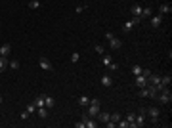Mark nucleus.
Segmentation results:
<instances>
[{
	"label": "nucleus",
	"mask_w": 172,
	"mask_h": 128,
	"mask_svg": "<svg viewBox=\"0 0 172 128\" xmlns=\"http://www.w3.org/2000/svg\"><path fill=\"white\" fill-rule=\"evenodd\" d=\"M142 10H143V6H140V4H134V6L130 8V12H132L134 17H142Z\"/></svg>",
	"instance_id": "13"
},
{
	"label": "nucleus",
	"mask_w": 172,
	"mask_h": 128,
	"mask_svg": "<svg viewBox=\"0 0 172 128\" xmlns=\"http://www.w3.org/2000/svg\"><path fill=\"white\" fill-rule=\"evenodd\" d=\"M142 69H143V67H140V65H132V75H134V77L142 75Z\"/></svg>",
	"instance_id": "27"
},
{
	"label": "nucleus",
	"mask_w": 172,
	"mask_h": 128,
	"mask_svg": "<svg viewBox=\"0 0 172 128\" xmlns=\"http://www.w3.org/2000/svg\"><path fill=\"white\" fill-rule=\"evenodd\" d=\"M136 86H138V88L147 86V78L143 77V75H138V77H136Z\"/></svg>",
	"instance_id": "16"
},
{
	"label": "nucleus",
	"mask_w": 172,
	"mask_h": 128,
	"mask_svg": "<svg viewBox=\"0 0 172 128\" xmlns=\"http://www.w3.org/2000/svg\"><path fill=\"white\" fill-rule=\"evenodd\" d=\"M8 67H10V69H19V61H17V59H15V61H10V63H8Z\"/></svg>",
	"instance_id": "30"
},
{
	"label": "nucleus",
	"mask_w": 172,
	"mask_h": 128,
	"mask_svg": "<svg viewBox=\"0 0 172 128\" xmlns=\"http://www.w3.org/2000/svg\"><path fill=\"white\" fill-rule=\"evenodd\" d=\"M40 4H42L40 0H31V2H29V8H31V10H38Z\"/></svg>",
	"instance_id": "23"
},
{
	"label": "nucleus",
	"mask_w": 172,
	"mask_h": 128,
	"mask_svg": "<svg viewBox=\"0 0 172 128\" xmlns=\"http://www.w3.org/2000/svg\"><path fill=\"white\" fill-rule=\"evenodd\" d=\"M25 111H27V113H29V115H33V113H36V105H35V103H29V105L25 107Z\"/></svg>",
	"instance_id": "26"
},
{
	"label": "nucleus",
	"mask_w": 172,
	"mask_h": 128,
	"mask_svg": "<svg viewBox=\"0 0 172 128\" xmlns=\"http://www.w3.org/2000/svg\"><path fill=\"white\" fill-rule=\"evenodd\" d=\"M107 67H109V69H111V71H117V69H119V63H115V61H111V63H109Z\"/></svg>",
	"instance_id": "34"
},
{
	"label": "nucleus",
	"mask_w": 172,
	"mask_h": 128,
	"mask_svg": "<svg viewBox=\"0 0 172 128\" xmlns=\"http://www.w3.org/2000/svg\"><path fill=\"white\" fill-rule=\"evenodd\" d=\"M100 82H101V86H105V88H109V86H113V78L109 77V75H101V78H100Z\"/></svg>",
	"instance_id": "10"
},
{
	"label": "nucleus",
	"mask_w": 172,
	"mask_h": 128,
	"mask_svg": "<svg viewBox=\"0 0 172 128\" xmlns=\"http://www.w3.org/2000/svg\"><path fill=\"white\" fill-rule=\"evenodd\" d=\"M82 122H84V128H96L98 124H100L94 117H82Z\"/></svg>",
	"instance_id": "7"
},
{
	"label": "nucleus",
	"mask_w": 172,
	"mask_h": 128,
	"mask_svg": "<svg viewBox=\"0 0 172 128\" xmlns=\"http://www.w3.org/2000/svg\"><path fill=\"white\" fill-rule=\"evenodd\" d=\"M33 103H35L36 107H46V105H44V96H42V94H40V96H36Z\"/></svg>",
	"instance_id": "21"
},
{
	"label": "nucleus",
	"mask_w": 172,
	"mask_h": 128,
	"mask_svg": "<svg viewBox=\"0 0 172 128\" xmlns=\"http://www.w3.org/2000/svg\"><path fill=\"white\" fill-rule=\"evenodd\" d=\"M29 117H31V115H29L27 111H21V115H19V119H21V121H27Z\"/></svg>",
	"instance_id": "33"
},
{
	"label": "nucleus",
	"mask_w": 172,
	"mask_h": 128,
	"mask_svg": "<svg viewBox=\"0 0 172 128\" xmlns=\"http://www.w3.org/2000/svg\"><path fill=\"white\" fill-rule=\"evenodd\" d=\"M134 119H136V113H128V115H126V121H128L130 124L134 122Z\"/></svg>",
	"instance_id": "32"
},
{
	"label": "nucleus",
	"mask_w": 172,
	"mask_h": 128,
	"mask_svg": "<svg viewBox=\"0 0 172 128\" xmlns=\"http://www.w3.org/2000/svg\"><path fill=\"white\" fill-rule=\"evenodd\" d=\"M170 12H172V6H170V4H161V8H159V14H161V15L170 14Z\"/></svg>",
	"instance_id": "18"
},
{
	"label": "nucleus",
	"mask_w": 172,
	"mask_h": 128,
	"mask_svg": "<svg viewBox=\"0 0 172 128\" xmlns=\"http://www.w3.org/2000/svg\"><path fill=\"white\" fill-rule=\"evenodd\" d=\"M111 61H113V58H111L109 54H103V55H101V65H105V67H107Z\"/></svg>",
	"instance_id": "22"
},
{
	"label": "nucleus",
	"mask_w": 172,
	"mask_h": 128,
	"mask_svg": "<svg viewBox=\"0 0 172 128\" xmlns=\"http://www.w3.org/2000/svg\"><path fill=\"white\" fill-rule=\"evenodd\" d=\"M36 115H38L40 119H46L48 117V109L46 107H36Z\"/></svg>",
	"instance_id": "20"
},
{
	"label": "nucleus",
	"mask_w": 172,
	"mask_h": 128,
	"mask_svg": "<svg viewBox=\"0 0 172 128\" xmlns=\"http://www.w3.org/2000/svg\"><path fill=\"white\" fill-rule=\"evenodd\" d=\"M142 126H145V115H136V119H134V122L130 124V128H142Z\"/></svg>",
	"instance_id": "5"
},
{
	"label": "nucleus",
	"mask_w": 172,
	"mask_h": 128,
	"mask_svg": "<svg viewBox=\"0 0 172 128\" xmlns=\"http://www.w3.org/2000/svg\"><path fill=\"white\" fill-rule=\"evenodd\" d=\"M130 126V122L126 121V119H121V121L117 122V128H128Z\"/></svg>",
	"instance_id": "25"
},
{
	"label": "nucleus",
	"mask_w": 172,
	"mask_h": 128,
	"mask_svg": "<svg viewBox=\"0 0 172 128\" xmlns=\"http://www.w3.org/2000/svg\"><path fill=\"white\" fill-rule=\"evenodd\" d=\"M119 121H121V115H119V113H113V115H111V122H115V124H117Z\"/></svg>",
	"instance_id": "31"
},
{
	"label": "nucleus",
	"mask_w": 172,
	"mask_h": 128,
	"mask_svg": "<svg viewBox=\"0 0 172 128\" xmlns=\"http://www.w3.org/2000/svg\"><path fill=\"white\" fill-rule=\"evenodd\" d=\"M94 50H96L100 55H103V54H105V48L101 46V44H96V46H94Z\"/></svg>",
	"instance_id": "28"
},
{
	"label": "nucleus",
	"mask_w": 172,
	"mask_h": 128,
	"mask_svg": "<svg viewBox=\"0 0 172 128\" xmlns=\"http://www.w3.org/2000/svg\"><path fill=\"white\" fill-rule=\"evenodd\" d=\"M145 115H149L151 121L153 122H159V117H161V111H159V107H147Z\"/></svg>",
	"instance_id": "4"
},
{
	"label": "nucleus",
	"mask_w": 172,
	"mask_h": 128,
	"mask_svg": "<svg viewBox=\"0 0 172 128\" xmlns=\"http://www.w3.org/2000/svg\"><path fill=\"white\" fill-rule=\"evenodd\" d=\"M96 119H98L100 122H103V124H107V122L111 121V113H105V111H100Z\"/></svg>",
	"instance_id": "9"
},
{
	"label": "nucleus",
	"mask_w": 172,
	"mask_h": 128,
	"mask_svg": "<svg viewBox=\"0 0 172 128\" xmlns=\"http://www.w3.org/2000/svg\"><path fill=\"white\" fill-rule=\"evenodd\" d=\"M142 75H143L145 78H149V77H151V71H149V69H142Z\"/></svg>",
	"instance_id": "35"
},
{
	"label": "nucleus",
	"mask_w": 172,
	"mask_h": 128,
	"mask_svg": "<svg viewBox=\"0 0 172 128\" xmlns=\"http://www.w3.org/2000/svg\"><path fill=\"white\" fill-rule=\"evenodd\" d=\"M38 65H40V69H44V71H54V65H52L50 59H46V58H40Z\"/></svg>",
	"instance_id": "6"
},
{
	"label": "nucleus",
	"mask_w": 172,
	"mask_h": 128,
	"mask_svg": "<svg viewBox=\"0 0 172 128\" xmlns=\"http://www.w3.org/2000/svg\"><path fill=\"white\" fill-rule=\"evenodd\" d=\"M155 99H159V103H163V105L170 103V101H172V94H170L168 86H166V88H163V90L157 94V98H155Z\"/></svg>",
	"instance_id": "1"
},
{
	"label": "nucleus",
	"mask_w": 172,
	"mask_h": 128,
	"mask_svg": "<svg viewBox=\"0 0 172 128\" xmlns=\"http://www.w3.org/2000/svg\"><path fill=\"white\" fill-rule=\"evenodd\" d=\"M0 105H2V96H0Z\"/></svg>",
	"instance_id": "36"
},
{
	"label": "nucleus",
	"mask_w": 172,
	"mask_h": 128,
	"mask_svg": "<svg viewBox=\"0 0 172 128\" xmlns=\"http://www.w3.org/2000/svg\"><path fill=\"white\" fill-rule=\"evenodd\" d=\"M140 21H142V17H132V19H128V21L122 25V33H130V31H132Z\"/></svg>",
	"instance_id": "3"
},
{
	"label": "nucleus",
	"mask_w": 172,
	"mask_h": 128,
	"mask_svg": "<svg viewBox=\"0 0 172 128\" xmlns=\"http://www.w3.org/2000/svg\"><path fill=\"white\" fill-rule=\"evenodd\" d=\"M10 52H12V44H2V46H0V55H4V58H8V55H10Z\"/></svg>",
	"instance_id": "12"
},
{
	"label": "nucleus",
	"mask_w": 172,
	"mask_h": 128,
	"mask_svg": "<svg viewBox=\"0 0 172 128\" xmlns=\"http://www.w3.org/2000/svg\"><path fill=\"white\" fill-rule=\"evenodd\" d=\"M44 105H46V109L54 107V105H56V99H54V96H44Z\"/></svg>",
	"instance_id": "15"
},
{
	"label": "nucleus",
	"mask_w": 172,
	"mask_h": 128,
	"mask_svg": "<svg viewBox=\"0 0 172 128\" xmlns=\"http://www.w3.org/2000/svg\"><path fill=\"white\" fill-rule=\"evenodd\" d=\"M170 82H172V77H170V75H163V77H161V86L163 88L170 86Z\"/></svg>",
	"instance_id": "17"
},
{
	"label": "nucleus",
	"mask_w": 172,
	"mask_h": 128,
	"mask_svg": "<svg viewBox=\"0 0 172 128\" xmlns=\"http://www.w3.org/2000/svg\"><path fill=\"white\" fill-rule=\"evenodd\" d=\"M86 109H88V115H90V117L96 119L98 113L101 111V109H100V99H98V98H92V99H90V105L86 107Z\"/></svg>",
	"instance_id": "2"
},
{
	"label": "nucleus",
	"mask_w": 172,
	"mask_h": 128,
	"mask_svg": "<svg viewBox=\"0 0 172 128\" xmlns=\"http://www.w3.org/2000/svg\"><path fill=\"white\" fill-rule=\"evenodd\" d=\"M77 103H79V107H88V105H90V98L82 94L79 99H77Z\"/></svg>",
	"instance_id": "14"
},
{
	"label": "nucleus",
	"mask_w": 172,
	"mask_h": 128,
	"mask_svg": "<svg viewBox=\"0 0 172 128\" xmlns=\"http://www.w3.org/2000/svg\"><path fill=\"white\" fill-rule=\"evenodd\" d=\"M121 38H117V37H111L109 38V48H113V50H119L121 48Z\"/></svg>",
	"instance_id": "11"
},
{
	"label": "nucleus",
	"mask_w": 172,
	"mask_h": 128,
	"mask_svg": "<svg viewBox=\"0 0 172 128\" xmlns=\"http://www.w3.org/2000/svg\"><path fill=\"white\" fill-rule=\"evenodd\" d=\"M151 15H153V10H151V8H143L142 10V19L143 17H151Z\"/></svg>",
	"instance_id": "24"
},
{
	"label": "nucleus",
	"mask_w": 172,
	"mask_h": 128,
	"mask_svg": "<svg viewBox=\"0 0 172 128\" xmlns=\"http://www.w3.org/2000/svg\"><path fill=\"white\" fill-rule=\"evenodd\" d=\"M8 63H10V59H8V58H4V55H0V73L8 69Z\"/></svg>",
	"instance_id": "19"
},
{
	"label": "nucleus",
	"mask_w": 172,
	"mask_h": 128,
	"mask_svg": "<svg viewBox=\"0 0 172 128\" xmlns=\"http://www.w3.org/2000/svg\"><path fill=\"white\" fill-rule=\"evenodd\" d=\"M79 59H80V54H79V52H73V54H71V63H77Z\"/></svg>",
	"instance_id": "29"
},
{
	"label": "nucleus",
	"mask_w": 172,
	"mask_h": 128,
	"mask_svg": "<svg viewBox=\"0 0 172 128\" xmlns=\"http://www.w3.org/2000/svg\"><path fill=\"white\" fill-rule=\"evenodd\" d=\"M163 17H165V15H151V27H153V29H159V27L163 25Z\"/></svg>",
	"instance_id": "8"
}]
</instances>
